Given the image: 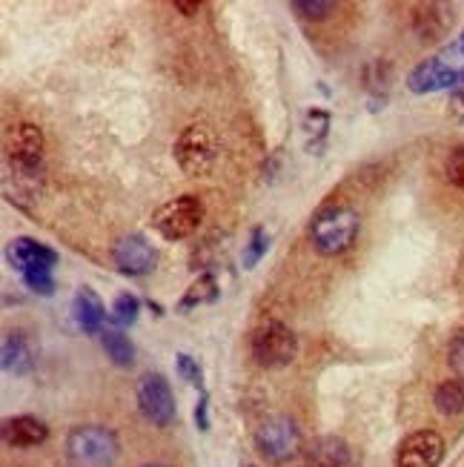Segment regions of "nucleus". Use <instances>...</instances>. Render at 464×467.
<instances>
[{
  "mask_svg": "<svg viewBox=\"0 0 464 467\" xmlns=\"http://www.w3.org/2000/svg\"><path fill=\"white\" fill-rule=\"evenodd\" d=\"M358 230V213L345 204H333L315 213V218L310 221V241L321 255H341L356 244Z\"/></svg>",
  "mask_w": 464,
  "mask_h": 467,
  "instance_id": "f257e3e1",
  "label": "nucleus"
},
{
  "mask_svg": "<svg viewBox=\"0 0 464 467\" xmlns=\"http://www.w3.org/2000/svg\"><path fill=\"white\" fill-rule=\"evenodd\" d=\"M120 441L104 424H77L67 436V459L72 467H115Z\"/></svg>",
  "mask_w": 464,
  "mask_h": 467,
  "instance_id": "f03ea898",
  "label": "nucleus"
},
{
  "mask_svg": "<svg viewBox=\"0 0 464 467\" xmlns=\"http://www.w3.org/2000/svg\"><path fill=\"white\" fill-rule=\"evenodd\" d=\"M250 353L261 368H267V370L287 368V364L298 356V338L287 324L264 321L250 338Z\"/></svg>",
  "mask_w": 464,
  "mask_h": 467,
  "instance_id": "7ed1b4c3",
  "label": "nucleus"
},
{
  "mask_svg": "<svg viewBox=\"0 0 464 467\" xmlns=\"http://www.w3.org/2000/svg\"><path fill=\"white\" fill-rule=\"evenodd\" d=\"M172 152H175L178 167L184 170L187 175L198 178V175H207L215 167L218 144H215V135H212L210 127L190 124L187 130H180V135L175 138Z\"/></svg>",
  "mask_w": 464,
  "mask_h": 467,
  "instance_id": "20e7f679",
  "label": "nucleus"
},
{
  "mask_svg": "<svg viewBox=\"0 0 464 467\" xmlns=\"http://www.w3.org/2000/svg\"><path fill=\"white\" fill-rule=\"evenodd\" d=\"M201 218H204V204H201V198L180 195L152 215V227L160 238L180 241V238H187L198 230Z\"/></svg>",
  "mask_w": 464,
  "mask_h": 467,
  "instance_id": "39448f33",
  "label": "nucleus"
},
{
  "mask_svg": "<svg viewBox=\"0 0 464 467\" xmlns=\"http://www.w3.org/2000/svg\"><path fill=\"white\" fill-rule=\"evenodd\" d=\"M255 451L267 462H287L301 451V431L290 416H273L255 431Z\"/></svg>",
  "mask_w": 464,
  "mask_h": 467,
  "instance_id": "423d86ee",
  "label": "nucleus"
},
{
  "mask_svg": "<svg viewBox=\"0 0 464 467\" xmlns=\"http://www.w3.org/2000/svg\"><path fill=\"white\" fill-rule=\"evenodd\" d=\"M138 408L144 413V419L155 428H170L178 416L175 393L170 388V381L160 373H147L138 381Z\"/></svg>",
  "mask_w": 464,
  "mask_h": 467,
  "instance_id": "0eeeda50",
  "label": "nucleus"
},
{
  "mask_svg": "<svg viewBox=\"0 0 464 467\" xmlns=\"http://www.w3.org/2000/svg\"><path fill=\"white\" fill-rule=\"evenodd\" d=\"M6 158L17 172H35L44 161V132L35 124H17L6 135Z\"/></svg>",
  "mask_w": 464,
  "mask_h": 467,
  "instance_id": "6e6552de",
  "label": "nucleus"
},
{
  "mask_svg": "<svg viewBox=\"0 0 464 467\" xmlns=\"http://www.w3.org/2000/svg\"><path fill=\"white\" fill-rule=\"evenodd\" d=\"M445 451V439L436 431H416L398 444L396 467H438Z\"/></svg>",
  "mask_w": 464,
  "mask_h": 467,
  "instance_id": "1a4fd4ad",
  "label": "nucleus"
},
{
  "mask_svg": "<svg viewBox=\"0 0 464 467\" xmlns=\"http://www.w3.org/2000/svg\"><path fill=\"white\" fill-rule=\"evenodd\" d=\"M461 72L453 69L441 55H433L407 75V89L416 95H430V92H441V89H456L459 87Z\"/></svg>",
  "mask_w": 464,
  "mask_h": 467,
  "instance_id": "9d476101",
  "label": "nucleus"
},
{
  "mask_svg": "<svg viewBox=\"0 0 464 467\" xmlns=\"http://www.w3.org/2000/svg\"><path fill=\"white\" fill-rule=\"evenodd\" d=\"M112 261L120 273L127 275H147L155 270L158 253L152 250V244L144 235H124L118 238V244L112 247Z\"/></svg>",
  "mask_w": 464,
  "mask_h": 467,
  "instance_id": "9b49d317",
  "label": "nucleus"
},
{
  "mask_svg": "<svg viewBox=\"0 0 464 467\" xmlns=\"http://www.w3.org/2000/svg\"><path fill=\"white\" fill-rule=\"evenodd\" d=\"M6 261L12 267L24 275L29 270H52L57 264V253L46 244H40L37 238H29V235H20V238H12L9 247H6Z\"/></svg>",
  "mask_w": 464,
  "mask_h": 467,
  "instance_id": "f8f14e48",
  "label": "nucleus"
},
{
  "mask_svg": "<svg viewBox=\"0 0 464 467\" xmlns=\"http://www.w3.org/2000/svg\"><path fill=\"white\" fill-rule=\"evenodd\" d=\"M0 364H4V370L9 376H26L35 370V350L26 333L9 330L4 336V344H0Z\"/></svg>",
  "mask_w": 464,
  "mask_h": 467,
  "instance_id": "ddd939ff",
  "label": "nucleus"
},
{
  "mask_svg": "<svg viewBox=\"0 0 464 467\" xmlns=\"http://www.w3.org/2000/svg\"><path fill=\"white\" fill-rule=\"evenodd\" d=\"M72 318L87 336H100L107 321V307L92 287H80L72 298Z\"/></svg>",
  "mask_w": 464,
  "mask_h": 467,
  "instance_id": "4468645a",
  "label": "nucleus"
},
{
  "mask_svg": "<svg viewBox=\"0 0 464 467\" xmlns=\"http://www.w3.org/2000/svg\"><path fill=\"white\" fill-rule=\"evenodd\" d=\"M49 439V428L46 421H40L37 416H12L4 421V441L9 448L26 451V448H37Z\"/></svg>",
  "mask_w": 464,
  "mask_h": 467,
  "instance_id": "2eb2a0df",
  "label": "nucleus"
},
{
  "mask_svg": "<svg viewBox=\"0 0 464 467\" xmlns=\"http://www.w3.org/2000/svg\"><path fill=\"white\" fill-rule=\"evenodd\" d=\"M453 24V9L445 4H425L413 15V29L421 40H438Z\"/></svg>",
  "mask_w": 464,
  "mask_h": 467,
  "instance_id": "dca6fc26",
  "label": "nucleus"
},
{
  "mask_svg": "<svg viewBox=\"0 0 464 467\" xmlns=\"http://www.w3.org/2000/svg\"><path fill=\"white\" fill-rule=\"evenodd\" d=\"M315 467H350V448L335 436H321L307 451Z\"/></svg>",
  "mask_w": 464,
  "mask_h": 467,
  "instance_id": "f3484780",
  "label": "nucleus"
},
{
  "mask_svg": "<svg viewBox=\"0 0 464 467\" xmlns=\"http://www.w3.org/2000/svg\"><path fill=\"white\" fill-rule=\"evenodd\" d=\"M100 348H104L107 358L120 370H129L135 364V344L129 341L124 330L104 327V333H100Z\"/></svg>",
  "mask_w": 464,
  "mask_h": 467,
  "instance_id": "a211bd4d",
  "label": "nucleus"
},
{
  "mask_svg": "<svg viewBox=\"0 0 464 467\" xmlns=\"http://www.w3.org/2000/svg\"><path fill=\"white\" fill-rule=\"evenodd\" d=\"M433 404L441 416H461L464 413V379H448L441 381L436 393H433Z\"/></svg>",
  "mask_w": 464,
  "mask_h": 467,
  "instance_id": "6ab92c4d",
  "label": "nucleus"
},
{
  "mask_svg": "<svg viewBox=\"0 0 464 467\" xmlns=\"http://www.w3.org/2000/svg\"><path fill=\"white\" fill-rule=\"evenodd\" d=\"M218 296H221V290H218L215 275H212V273L198 275V278L190 284V290L184 293V298L178 301V313H190V310L201 307V304H212Z\"/></svg>",
  "mask_w": 464,
  "mask_h": 467,
  "instance_id": "aec40b11",
  "label": "nucleus"
},
{
  "mask_svg": "<svg viewBox=\"0 0 464 467\" xmlns=\"http://www.w3.org/2000/svg\"><path fill=\"white\" fill-rule=\"evenodd\" d=\"M267 250H270V233L264 227H253L250 238L244 244V253H241V264H244V270H255L258 261L267 255Z\"/></svg>",
  "mask_w": 464,
  "mask_h": 467,
  "instance_id": "412c9836",
  "label": "nucleus"
},
{
  "mask_svg": "<svg viewBox=\"0 0 464 467\" xmlns=\"http://www.w3.org/2000/svg\"><path fill=\"white\" fill-rule=\"evenodd\" d=\"M140 316V298L132 296V293H120L112 304V318L120 327H132Z\"/></svg>",
  "mask_w": 464,
  "mask_h": 467,
  "instance_id": "4be33fe9",
  "label": "nucleus"
},
{
  "mask_svg": "<svg viewBox=\"0 0 464 467\" xmlns=\"http://www.w3.org/2000/svg\"><path fill=\"white\" fill-rule=\"evenodd\" d=\"M290 9L298 12L301 17H307V20H325V17H330L338 6L333 4V0H293Z\"/></svg>",
  "mask_w": 464,
  "mask_h": 467,
  "instance_id": "5701e85b",
  "label": "nucleus"
},
{
  "mask_svg": "<svg viewBox=\"0 0 464 467\" xmlns=\"http://www.w3.org/2000/svg\"><path fill=\"white\" fill-rule=\"evenodd\" d=\"M178 376L184 379V381H190L192 388H198L201 393H207V388H204V373H201V364H198V358H192V356H187V353H178Z\"/></svg>",
  "mask_w": 464,
  "mask_h": 467,
  "instance_id": "b1692460",
  "label": "nucleus"
},
{
  "mask_svg": "<svg viewBox=\"0 0 464 467\" xmlns=\"http://www.w3.org/2000/svg\"><path fill=\"white\" fill-rule=\"evenodd\" d=\"M20 278H24L26 287H29L32 293H37V296H52V293H55L52 270H29V273H24Z\"/></svg>",
  "mask_w": 464,
  "mask_h": 467,
  "instance_id": "393cba45",
  "label": "nucleus"
},
{
  "mask_svg": "<svg viewBox=\"0 0 464 467\" xmlns=\"http://www.w3.org/2000/svg\"><path fill=\"white\" fill-rule=\"evenodd\" d=\"M445 175L453 187L464 190V147H456L445 161Z\"/></svg>",
  "mask_w": 464,
  "mask_h": 467,
  "instance_id": "a878e982",
  "label": "nucleus"
},
{
  "mask_svg": "<svg viewBox=\"0 0 464 467\" xmlns=\"http://www.w3.org/2000/svg\"><path fill=\"white\" fill-rule=\"evenodd\" d=\"M448 364L456 370V376L464 379V330H459L450 338V348H448Z\"/></svg>",
  "mask_w": 464,
  "mask_h": 467,
  "instance_id": "bb28decb",
  "label": "nucleus"
},
{
  "mask_svg": "<svg viewBox=\"0 0 464 467\" xmlns=\"http://www.w3.org/2000/svg\"><path fill=\"white\" fill-rule=\"evenodd\" d=\"M195 428L201 433H207L210 431V393H201L198 396V404H195Z\"/></svg>",
  "mask_w": 464,
  "mask_h": 467,
  "instance_id": "cd10ccee",
  "label": "nucleus"
},
{
  "mask_svg": "<svg viewBox=\"0 0 464 467\" xmlns=\"http://www.w3.org/2000/svg\"><path fill=\"white\" fill-rule=\"evenodd\" d=\"M178 12H184V15H198V9H201V4H187V0H175L172 4Z\"/></svg>",
  "mask_w": 464,
  "mask_h": 467,
  "instance_id": "c85d7f7f",
  "label": "nucleus"
},
{
  "mask_svg": "<svg viewBox=\"0 0 464 467\" xmlns=\"http://www.w3.org/2000/svg\"><path fill=\"white\" fill-rule=\"evenodd\" d=\"M140 467H170V464H158V462H152V464H140Z\"/></svg>",
  "mask_w": 464,
  "mask_h": 467,
  "instance_id": "c756f323",
  "label": "nucleus"
}]
</instances>
